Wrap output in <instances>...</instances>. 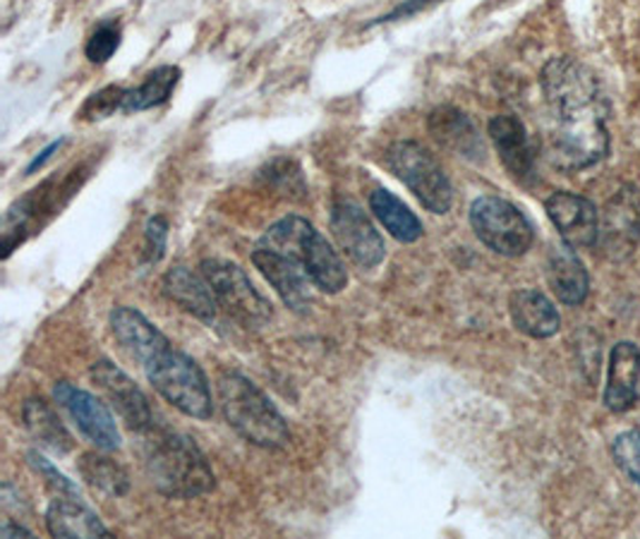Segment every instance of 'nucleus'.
I'll list each match as a JSON object with an SVG mask.
<instances>
[{"instance_id":"nucleus-1","label":"nucleus","mask_w":640,"mask_h":539,"mask_svg":"<svg viewBox=\"0 0 640 539\" xmlns=\"http://www.w3.org/2000/svg\"><path fill=\"white\" fill-rule=\"evenodd\" d=\"M547 111H550V157L563 171H583L609 151V106L598 77L583 63L552 58L540 74Z\"/></svg>"},{"instance_id":"nucleus-2","label":"nucleus","mask_w":640,"mask_h":539,"mask_svg":"<svg viewBox=\"0 0 640 539\" xmlns=\"http://www.w3.org/2000/svg\"><path fill=\"white\" fill-rule=\"evenodd\" d=\"M142 437L144 470L163 497L194 499L217 485L204 453L188 437L157 427H149Z\"/></svg>"},{"instance_id":"nucleus-3","label":"nucleus","mask_w":640,"mask_h":539,"mask_svg":"<svg viewBox=\"0 0 640 539\" xmlns=\"http://www.w3.org/2000/svg\"><path fill=\"white\" fill-rule=\"evenodd\" d=\"M257 244L300 261L308 269L312 283L329 296H337L348 286V271L339 252L310 221L300 219V216H286V219L269 226Z\"/></svg>"},{"instance_id":"nucleus-4","label":"nucleus","mask_w":640,"mask_h":539,"mask_svg":"<svg viewBox=\"0 0 640 539\" xmlns=\"http://www.w3.org/2000/svg\"><path fill=\"white\" fill-rule=\"evenodd\" d=\"M219 403L226 422L246 441L262 449H283L291 443V429L283 415L248 377L223 375L219 379Z\"/></svg>"},{"instance_id":"nucleus-5","label":"nucleus","mask_w":640,"mask_h":539,"mask_svg":"<svg viewBox=\"0 0 640 539\" xmlns=\"http://www.w3.org/2000/svg\"><path fill=\"white\" fill-rule=\"evenodd\" d=\"M147 379L173 408L194 420H209L213 412L207 375L190 356L166 348L144 365Z\"/></svg>"},{"instance_id":"nucleus-6","label":"nucleus","mask_w":640,"mask_h":539,"mask_svg":"<svg viewBox=\"0 0 640 539\" xmlns=\"http://www.w3.org/2000/svg\"><path fill=\"white\" fill-rule=\"evenodd\" d=\"M384 163L420 199L427 211L447 213L451 209V180L430 149L410 140L393 142L384 153Z\"/></svg>"},{"instance_id":"nucleus-7","label":"nucleus","mask_w":640,"mask_h":539,"mask_svg":"<svg viewBox=\"0 0 640 539\" xmlns=\"http://www.w3.org/2000/svg\"><path fill=\"white\" fill-rule=\"evenodd\" d=\"M200 273L211 286L213 296H217L219 310L238 321L240 327L262 329L271 321V302L252 286L248 273L233 264V261L204 259L200 264Z\"/></svg>"},{"instance_id":"nucleus-8","label":"nucleus","mask_w":640,"mask_h":539,"mask_svg":"<svg viewBox=\"0 0 640 539\" xmlns=\"http://www.w3.org/2000/svg\"><path fill=\"white\" fill-rule=\"evenodd\" d=\"M470 226L480 242L501 257H521L532 244V226L526 216L501 197H478L470 207Z\"/></svg>"},{"instance_id":"nucleus-9","label":"nucleus","mask_w":640,"mask_h":539,"mask_svg":"<svg viewBox=\"0 0 640 539\" xmlns=\"http://www.w3.org/2000/svg\"><path fill=\"white\" fill-rule=\"evenodd\" d=\"M329 226L333 240L339 242V248L353 264L362 269H374L377 264H382L387 257L384 238L379 236V230L370 221V216L362 211V207L350 202V199H339L331 207Z\"/></svg>"},{"instance_id":"nucleus-10","label":"nucleus","mask_w":640,"mask_h":539,"mask_svg":"<svg viewBox=\"0 0 640 539\" xmlns=\"http://www.w3.org/2000/svg\"><path fill=\"white\" fill-rule=\"evenodd\" d=\"M53 398L99 451L111 453L123 446V437H120V429L116 425L113 412L101 398H97L94 393H89L84 389L72 387V383L68 381L56 383Z\"/></svg>"},{"instance_id":"nucleus-11","label":"nucleus","mask_w":640,"mask_h":539,"mask_svg":"<svg viewBox=\"0 0 640 539\" xmlns=\"http://www.w3.org/2000/svg\"><path fill=\"white\" fill-rule=\"evenodd\" d=\"M640 242V194L636 188H621L602 209L598 242L607 259L621 261L633 254Z\"/></svg>"},{"instance_id":"nucleus-12","label":"nucleus","mask_w":640,"mask_h":539,"mask_svg":"<svg viewBox=\"0 0 640 539\" xmlns=\"http://www.w3.org/2000/svg\"><path fill=\"white\" fill-rule=\"evenodd\" d=\"M91 381L97 383L99 391L109 400L116 415L123 420L137 435H144L149 427H154V412L147 396L140 391V387L109 360H99L91 367Z\"/></svg>"},{"instance_id":"nucleus-13","label":"nucleus","mask_w":640,"mask_h":539,"mask_svg":"<svg viewBox=\"0 0 640 539\" xmlns=\"http://www.w3.org/2000/svg\"><path fill=\"white\" fill-rule=\"evenodd\" d=\"M252 264L271 283V288L279 292V298L283 300L286 307H291V310L298 315L310 310L312 298H314L312 288L317 286L312 283L308 269H304L300 261L286 257L281 252L259 248L257 244L252 252Z\"/></svg>"},{"instance_id":"nucleus-14","label":"nucleus","mask_w":640,"mask_h":539,"mask_svg":"<svg viewBox=\"0 0 640 539\" xmlns=\"http://www.w3.org/2000/svg\"><path fill=\"white\" fill-rule=\"evenodd\" d=\"M544 209H547V216L552 219V223L557 226L561 240L571 244L573 250L592 248V244L598 242L600 216L590 199L559 190L547 199Z\"/></svg>"},{"instance_id":"nucleus-15","label":"nucleus","mask_w":640,"mask_h":539,"mask_svg":"<svg viewBox=\"0 0 640 539\" xmlns=\"http://www.w3.org/2000/svg\"><path fill=\"white\" fill-rule=\"evenodd\" d=\"M111 331L116 341L120 343L130 358L147 365L154 360L159 352L171 348L169 338H166L154 323H151L142 312L132 310V307H116L111 312Z\"/></svg>"},{"instance_id":"nucleus-16","label":"nucleus","mask_w":640,"mask_h":539,"mask_svg":"<svg viewBox=\"0 0 640 539\" xmlns=\"http://www.w3.org/2000/svg\"><path fill=\"white\" fill-rule=\"evenodd\" d=\"M490 137L507 171L521 182L530 180L536 171V153H532L523 122L511 113L494 116L490 122Z\"/></svg>"},{"instance_id":"nucleus-17","label":"nucleus","mask_w":640,"mask_h":539,"mask_svg":"<svg viewBox=\"0 0 640 539\" xmlns=\"http://www.w3.org/2000/svg\"><path fill=\"white\" fill-rule=\"evenodd\" d=\"M163 292L182 312L192 315L194 319L204 323L217 319L219 302L202 273H194L188 267H173L163 276Z\"/></svg>"},{"instance_id":"nucleus-18","label":"nucleus","mask_w":640,"mask_h":539,"mask_svg":"<svg viewBox=\"0 0 640 539\" xmlns=\"http://www.w3.org/2000/svg\"><path fill=\"white\" fill-rule=\"evenodd\" d=\"M547 283H550L557 300L563 305L576 307L586 302L590 288L588 271L571 244H554L550 254H547Z\"/></svg>"},{"instance_id":"nucleus-19","label":"nucleus","mask_w":640,"mask_h":539,"mask_svg":"<svg viewBox=\"0 0 640 539\" xmlns=\"http://www.w3.org/2000/svg\"><path fill=\"white\" fill-rule=\"evenodd\" d=\"M638 379H640V350L629 341L614 346L612 356H609L604 408L612 412H627L638 396Z\"/></svg>"},{"instance_id":"nucleus-20","label":"nucleus","mask_w":640,"mask_h":539,"mask_svg":"<svg viewBox=\"0 0 640 539\" xmlns=\"http://www.w3.org/2000/svg\"><path fill=\"white\" fill-rule=\"evenodd\" d=\"M427 128H430L434 142L444 149L459 153V157L472 159V161L482 159L480 134L476 126L470 122V118L461 113L459 108H451V106L434 108V111L430 113V120H427Z\"/></svg>"},{"instance_id":"nucleus-21","label":"nucleus","mask_w":640,"mask_h":539,"mask_svg":"<svg viewBox=\"0 0 640 539\" xmlns=\"http://www.w3.org/2000/svg\"><path fill=\"white\" fill-rule=\"evenodd\" d=\"M46 528L53 537H111V530L103 526L97 513L87 508L80 497H56L46 511Z\"/></svg>"},{"instance_id":"nucleus-22","label":"nucleus","mask_w":640,"mask_h":539,"mask_svg":"<svg viewBox=\"0 0 640 539\" xmlns=\"http://www.w3.org/2000/svg\"><path fill=\"white\" fill-rule=\"evenodd\" d=\"M509 312L516 329L530 338H550L561 327L557 307L540 290H516L509 300Z\"/></svg>"},{"instance_id":"nucleus-23","label":"nucleus","mask_w":640,"mask_h":539,"mask_svg":"<svg viewBox=\"0 0 640 539\" xmlns=\"http://www.w3.org/2000/svg\"><path fill=\"white\" fill-rule=\"evenodd\" d=\"M22 422L24 429L32 435V439L41 446V449L51 453H70L72 451V437L66 429L63 420L58 418L51 403H46L43 398H29L22 408Z\"/></svg>"},{"instance_id":"nucleus-24","label":"nucleus","mask_w":640,"mask_h":539,"mask_svg":"<svg viewBox=\"0 0 640 539\" xmlns=\"http://www.w3.org/2000/svg\"><path fill=\"white\" fill-rule=\"evenodd\" d=\"M370 209L389 233L399 242H416L422 238V223L399 197L389 190H374L370 194Z\"/></svg>"},{"instance_id":"nucleus-25","label":"nucleus","mask_w":640,"mask_h":539,"mask_svg":"<svg viewBox=\"0 0 640 539\" xmlns=\"http://www.w3.org/2000/svg\"><path fill=\"white\" fill-rule=\"evenodd\" d=\"M178 80H180V68H176V66L157 68L154 72L147 74V80L140 87L126 91L123 111H128V113L147 111V108L166 103L171 99Z\"/></svg>"},{"instance_id":"nucleus-26","label":"nucleus","mask_w":640,"mask_h":539,"mask_svg":"<svg viewBox=\"0 0 640 539\" xmlns=\"http://www.w3.org/2000/svg\"><path fill=\"white\" fill-rule=\"evenodd\" d=\"M80 475L91 489L103 491L109 497H126L130 489V477L126 468L109 456L84 453L80 460Z\"/></svg>"},{"instance_id":"nucleus-27","label":"nucleus","mask_w":640,"mask_h":539,"mask_svg":"<svg viewBox=\"0 0 640 539\" xmlns=\"http://www.w3.org/2000/svg\"><path fill=\"white\" fill-rule=\"evenodd\" d=\"M612 458L617 468L640 487V435L638 431H623L612 443Z\"/></svg>"},{"instance_id":"nucleus-28","label":"nucleus","mask_w":640,"mask_h":539,"mask_svg":"<svg viewBox=\"0 0 640 539\" xmlns=\"http://www.w3.org/2000/svg\"><path fill=\"white\" fill-rule=\"evenodd\" d=\"M120 27L116 22H103L101 27H97V32L89 37L87 41V58L91 60V63H106L116 51H118V46H120Z\"/></svg>"},{"instance_id":"nucleus-29","label":"nucleus","mask_w":640,"mask_h":539,"mask_svg":"<svg viewBox=\"0 0 640 539\" xmlns=\"http://www.w3.org/2000/svg\"><path fill=\"white\" fill-rule=\"evenodd\" d=\"M126 91L123 87H106L101 89L99 94L91 97L84 108H82V116L89 120H101V118H109L116 111H123V99H126Z\"/></svg>"},{"instance_id":"nucleus-30","label":"nucleus","mask_w":640,"mask_h":539,"mask_svg":"<svg viewBox=\"0 0 640 539\" xmlns=\"http://www.w3.org/2000/svg\"><path fill=\"white\" fill-rule=\"evenodd\" d=\"M27 460H29V466H32L43 477L46 485H49V489L56 497H80L78 487H74L53 463H49V460H46L39 451H29Z\"/></svg>"},{"instance_id":"nucleus-31","label":"nucleus","mask_w":640,"mask_h":539,"mask_svg":"<svg viewBox=\"0 0 640 539\" xmlns=\"http://www.w3.org/2000/svg\"><path fill=\"white\" fill-rule=\"evenodd\" d=\"M166 238H169V223L163 216H151L147 223V261L157 264L166 254Z\"/></svg>"},{"instance_id":"nucleus-32","label":"nucleus","mask_w":640,"mask_h":539,"mask_svg":"<svg viewBox=\"0 0 640 539\" xmlns=\"http://www.w3.org/2000/svg\"><path fill=\"white\" fill-rule=\"evenodd\" d=\"M427 3H434V0H406L403 6H399L393 12H389L387 18H379L377 22H391V20H399V18H408V14L418 12V10L424 8ZM377 22H372V24H377Z\"/></svg>"},{"instance_id":"nucleus-33","label":"nucleus","mask_w":640,"mask_h":539,"mask_svg":"<svg viewBox=\"0 0 640 539\" xmlns=\"http://www.w3.org/2000/svg\"><path fill=\"white\" fill-rule=\"evenodd\" d=\"M60 144H63V140H58V142H51L49 147H46V149H43V151L39 153V157H37V159L32 161V163H29V166H27V176H32V173H37V171H39V168H43V163H46V161H49V159L53 157V153H56V151L60 149Z\"/></svg>"},{"instance_id":"nucleus-34","label":"nucleus","mask_w":640,"mask_h":539,"mask_svg":"<svg viewBox=\"0 0 640 539\" xmlns=\"http://www.w3.org/2000/svg\"><path fill=\"white\" fill-rule=\"evenodd\" d=\"M0 537H6V539H10V537H32V532H29L27 528H22L20 522H14V520H6L3 522V528H0Z\"/></svg>"}]
</instances>
